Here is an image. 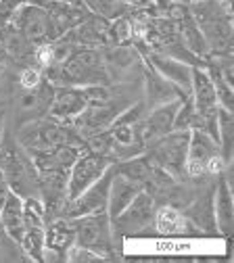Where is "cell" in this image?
<instances>
[{
	"instance_id": "1",
	"label": "cell",
	"mask_w": 234,
	"mask_h": 263,
	"mask_svg": "<svg viewBox=\"0 0 234 263\" xmlns=\"http://www.w3.org/2000/svg\"><path fill=\"white\" fill-rule=\"evenodd\" d=\"M48 69V82L52 86H107L109 84V69L105 63V54L96 48H78L71 57L63 63L52 65Z\"/></svg>"
},
{
	"instance_id": "2",
	"label": "cell",
	"mask_w": 234,
	"mask_h": 263,
	"mask_svg": "<svg viewBox=\"0 0 234 263\" xmlns=\"http://www.w3.org/2000/svg\"><path fill=\"white\" fill-rule=\"evenodd\" d=\"M0 176L21 199L38 196V170L29 153L11 138L0 140Z\"/></svg>"
},
{
	"instance_id": "3",
	"label": "cell",
	"mask_w": 234,
	"mask_h": 263,
	"mask_svg": "<svg viewBox=\"0 0 234 263\" xmlns=\"http://www.w3.org/2000/svg\"><path fill=\"white\" fill-rule=\"evenodd\" d=\"M78 132L69 127V123H61L52 117L48 119H33L21 125L19 129V144L29 153H42V151H50L59 144H74L80 146L78 142ZM82 148V146H80Z\"/></svg>"
},
{
	"instance_id": "4",
	"label": "cell",
	"mask_w": 234,
	"mask_h": 263,
	"mask_svg": "<svg viewBox=\"0 0 234 263\" xmlns=\"http://www.w3.org/2000/svg\"><path fill=\"white\" fill-rule=\"evenodd\" d=\"M188 138L190 129H172L157 140H153L145 155L155 163L157 167L165 170L176 180L186 176V151H188Z\"/></svg>"
},
{
	"instance_id": "5",
	"label": "cell",
	"mask_w": 234,
	"mask_h": 263,
	"mask_svg": "<svg viewBox=\"0 0 234 263\" xmlns=\"http://www.w3.org/2000/svg\"><path fill=\"white\" fill-rule=\"evenodd\" d=\"M76 230V245L92 251L100 259L113 257V230H111V217L107 211H96L82 217L71 219Z\"/></svg>"
},
{
	"instance_id": "6",
	"label": "cell",
	"mask_w": 234,
	"mask_h": 263,
	"mask_svg": "<svg viewBox=\"0 0 234 263\" xmlns=\"http://www.w3.org/2000/svg\"><path fill=\"white\" fill-rule=\"evenodd\" d=\"M155 199L147 192L140 190L119 215L111 219V230H113V238L115 236H134V234H142L149 228H153L155 221Z\"/></svg>"
},
{
	"instance_id": "7",
	"label": "cell",
	"mask_w": 234,
	"mask_h": 263,
	"mask_svg": "<svg viewBox=\"0 0 234 263\" xmlns=\"http://www.w3.org/2000/svg\"><path fill=\"white\" fill-rule=\"evenodd\" d=\"M113 165L115 161L111 157L98 155L92 151H82L80 157L74 161V165L67 170V201L80 196Z\"/></svg>"
},
{
	"instance_id": "8",
	"label": "cell",
	"mask_w": 234,
	"mask_h": 263,
	"mask_svg": "<svg viewBox=\"0 0 234 263\" xmlns=\"http://www.w3.org/2000/svg\"><path fill=\"white\" fill-rule=\"evenodd\" d=\"M13 23L21 36H25L31 44H42L55 40V27L48 9L36 7V5H21L13 13Z\"/></svg>"
},
{
	"instance_id": "9",
	"label": "cell",
	"mask_w": 234,
	"mask_h": 263,
	"mask_svg": "<svg viewBox=\"0 0 234 263\" xmlns=\"http://www.w3.org/2000/svg\"><path fill=\"white\" fill-rule=\"evenodd\" d=\"M111 176H113V167H109L92 186H88L80 196H76V199H71V201H67L63 205L61 217L74 219V217H82V215L96 213V211H107V196H109Z\"/></svg>"
},
{
	"instance_id": "10",
	"label": "cell",
	"mask_w": 234,
	"mask_h": 263,
	"mask_svg": "<svg viewBox=\"0 0 234 263\" xmlns=\"http://www.w3.org/2000/svg\"><path fill=\"white\" fill-rule=\"evenodd\" d=\"M38 196L44 205L46 219L61 217L63 205L67 203V172L65 170L38 172Z\"/></svg>"
},
{
	"instance_id": "11",
	"label": "cell",
	"mask_w": 234,
	"mask_h": 263,
	"mask_svg": "<svg viewBox=\"0 0 234 263\" xmlns=\"http://www.w3.org/2000/svg\"><path fill=\"white\" fill-rule=\"evenodd\" d=\"M90 103L88 86H55V96L48 107V113L52 119L61 123H71Z\"/></svg>"
},
{
	"instance_id": "12",
	"label": "cell",
	"mask_w": 234,
	"mask_h": 263,
	"mask_svg": "<svg viewBox=\"0 0 234 263\" xmlns=\"http://www.w3.org/2000/svg\"><path fill=\"white\" fill-rule=\"evenodd\" d=\"M220 155L218 142L207 134V132L192 127L188 138V151H186V176L201 178L207 174V163Z\"/></svg>"
},
{
	"instance_id": "13",
	"label": "cell",
	"mask_w": 234,
	"mask_h": 263,
	"mask_svg": "<svg viewBox=\"0 0 234 263\" xmlns=\"http://www.w3.org/2000/svg\"><path fill=\"white\" fill-rule=\"evenodd\" d=\"M125 107H121L115 98H98V101H90L86 105V109L71 121L78 129L86 132V134H96L100 129H107L111 125V121L123 111Z\"/></svg>"
},
{
	"instance_id": "14",
	"label": "cell",
	"mask_w": 234,
	"mask_h": 263,
	"mask_svg": "<svg viewBox=\"0 0 234 263\" xmlns=\"http://www.w3.org/2000/svg\"><path fill=\"white\" fill-rule=\"evenodd\" d=\"M145 61L151 65V67L163 76L165 80H170L176 88H180L184 94L190 92V84H192V67L194 65L186 63V61H180L176 57H170V54H163L159 50H149Z\"/></svg>"
},
{
	"instance_id": "15",
	"label": "cell",
	"mask_w": 234,
	"mask_h": 263,
	"mask_svg": "<svg viewBox=\"0 0 234 263\" xmlns=\"http://www.w3.org/2000/svg\"><path fill=\"white\" fill-rule=\"evenodd\" d=\"M76 242V230L71 219L52 217L44 223V261L65 259V253Z\"/></svg>"
},
{
	"instance_id": "16",
	"label": "cell",
	"mask_w": 234,
	"mask_h": 263,
	"mask_svg": "<svg viewBox=\"0 0 234 263\" xmlns=\"http://www.w3.org/2000/svg\"><path fill=\"white\" fill-rule=\"evenodd\" d=\"M155 232L161 236H196L203 234L201 230L184 215L182 209L165 203L155 209V221H153Z\"/></svg>"
},
{
	"instance_id": "17",
	"label": "cell",
	"mask_w": 234,
	"mask_h": 263,
	"mask_svg": "<svg viewBox=\"0 0 234 263\" xmlns=\"http://www.w3.org/2000/svg\"><path fill=\"white\" fill-rule=\"evenodd\" d=\"M190 101L192 107L196 111L199 117H203L207 113H213L220 105H218V92H215V84L209 76V71L201 65L192 67V84H190Z\"/></svg>"
},
{
	"instance_id": "18",
	"label": "cell",
	"mask_w": 234,
	"mask_h": 263,
	"mask_svg": "<svg viewBox=\"0 0 234 263\" xmlns=\"http://www.w3.org/2000/svg\"><path fill=\"white\" fill-rule=\"evenodd\" d=\"M107 19L92 15V17H82V21H78L71 29H67L61 38L69 40L76 46H98L107 42Z\"/></svg>"
},
{
	"instance_id": "19",
	"label": "cell",
	"mask_w": 234,
	"mask_h": 263,
	"mask_svg": "<svg viewBox=\"0 0 234 263\" xmlns=\"http://www.w3.org/2000/svg\"><path fill=\"white\" fill-rule=\"evenodd\" d=\"M145 88H147V107L149 109L172 103V101H182L184 96H188L180 88H176L170 80L159 76L147 61H145Z\"/></svg>"
},
{
	"instance_id": "20",
	"label": "cell",
	"mask_w": 234,
	"mask_h": 263,
	"mask_svg": "<svg viewBox=\"0 0 234 263\" xmlns=\"http://www.w3.org/2000/svg\"><path fill=\"white\" fill-rule=\"evenodd\" d=\"M140 184H136L134 180L125 178L123 174H119L113 165V176H111V184H109V196H107V215L113 219L115 215H119L140 192Z\"/></svg>"
},
{
	"instance_id": "21",
	"label": "cell",
	"mask_w": 234,
	"mask_h": 263,
	"mask_svg": "<svg viewBox=\"0 0 234 263\" xmlns=\"http://www.w3.org/2000/svg\"><path fill=\"white\" fill-rule=\"evenodd\" d=\"M213 215L218 234L230 236L234 230V201L228 180H220V184L213 188Z\"/></svg>"
},
{
	"instance_id": "22",
	"label": "cell",
	"mask_w": 234,
	"mask_h": 263,
	"mask_svg": "<svg viewBox=\"0 0 234 263\" xmlns=\"http://www.w3.org/2000/svg\"><path fill=\"white\" fill-rule=\"evenodd\" d=\"M84 148L74 146V144H59L50 151H42V153H33L29 155L33 165L38 172H46V170H69L74 165V161L80 157Z\"/></svg>"
},
{
	"instance_id": "23",
	"label": "cell",
	"mask_w": 234,
	"mask_h": 263,
	"mask_svg": "<svg viewBox=\"0 0 234 263\" xmlns=\"http://www.w3.org/2000/svg\"><path fill=\"white\" fill-rule=\"evenodd\" d=\"M184 215L201 230L203 234H218L215 215H213V190L192 196V201L184 207Z\"/></svg>"
},
{
	"instance_id": "24",
	"label": "cell",
	"mask_w": 234,
	"mask_h": 263,
	"mask_svg": "<svg viewBox=\"0 0 234 263\" xmlns=\"http://www.w3.org/2000/svg\"><path fill=\"white\" fill-rule=\"evenodd\" d=\"M0 223H3L5 234L19 245L23 232H25V223H23V199L13 190H9L7 201L0 209Z\"/></svg>"
},
{
	"instance_id": "25",
	"label": "cell",
	"mask_w": 234,
	"mask_h": 263,
	"mask_svg": "<svg viewBox=\"0 0 234 263\" xmlns=\"http://www.w3.org/2000/svg\"><path fill=\"white\" fill-rule=\"evenodd\" d=\"M19 247L33 261H44V226H25Z\"/></svg>"
},
{
	"instance_id": "26",
	"label": "cell",
	"mask_w": 234,
	"mask_h": 263,
	"mask_svg": "<svg viewBox=\"0 0 234 263\" xmlns=\"http://www.w3.org/2000/svg\"><path fill=\"white\" fill-rule=\"evenodd\" d=\"M218 146L226 163L232 161V111L218 107Z\"/></svg>"
},
{
	"instance_id": "27",
	"label": "cell",
	"mask_w": 234,
	"mask_h": 263,
	"mask_svg": "<svg viewBox=\"0 0 234 263\" xmlns=\"http://www.w3.org/2000/svg\"><path fill=\"white\" fill-rule=\"evenodd\" d=\"M82 3L88 7V11L92 15H98L107 21L123 15V11H125L123 0H82Z\"/></svg>"
},
{
	"instance_id": "28",
	"label": "cell",
	"mask_w": 234,
	"mask_h": 263,
	"mask_svg": "<svg viewBox=\"0 0 234 263\" xmlns=\"http://www.w3.org/2000/svg\"><path fill=\"white\" fill-rule=\"evenodd\" d=\"M136 61H138V52L132 50V48H128V46H123V44H117V46H115L113 50H109L107 57H105L107 69H109V65H113V67H117L119 71L130 69Z\"/></svg>"
},
{
	"instance_id": "29",
	"label": "cell",
	"mask_w": 234,
	"mask_h": 263,
	"mask_svg": "<svg viewBox=\"0 0 234 263\" xmlns=\"http://www.w3.org/2000/svg\"><path fill=\"white\" fill-rule=\"evenodd\" d=\"M111 21L113 23L107 25V40H111L115 44H125L128 40H132V19L119 15Z\"/></svg>"
},
{
	"instance_id": "30",
	"label": "cell",
	"mask_w": 234,
	"mask_h": 263,
	"mask_svg": "<svg viewBox=\"0 0 234 263\" xmlns=\"http://www.w3.org/2000/svg\"><path fill=\"white\" fill-rule=\"evenodd\" d=\"M42 82V69L40 67H25L19 76V86L23 90H33Z\"/></svg>"
},
{
	"instance_id": "31",
	"label": "cell",
	"mask_w": 234,
	"mask_h": 263,
	"mask_svg": "<svg viewBox=\"0 0 234 263\" xmlns=\"http://www.w3.org/2000/svg\"><path fill=\"white\" fill-rule=\"evenodd\" d=\"M65 259H67V261H74V263L100 261V257H98V255H94L92 251H88V249H84V247H80V245H76V242L69 247V251L65 253Z\"/></svg>"
},
{
	"instance_id": "32",
	"label": "cell",
	"mask_w": 234,
	"mask_h": 263,
	"mask_svg": "<svg viewBox=\"0 0 234 263\" xmlns=\"http://www.w3.org/2000/svg\"><path fill=\"white\" fill-rule=\"evenodd\" d=\"M9 184L5 182V178L0 176V209H3V205H5V201H7V194H9Z\"/></svg>"
},
{
	"instance_id": "33",
	"label": "cell",
	"mask_w": 234,
	"mask_h": 263,
	"mask_svg": "<svg viewBox=\"0 0 234 263\" xmlns=\"http://www.w3.org/2000/svg\"><path fill=\"white\" fill-rule=\"evenodd\" d=\"M48 3H80V0H48Z\"/></svg>"
},
{
	"instance_id": "34",
	"label": "cell",
	"mask_w": 234,
	"mask_h": 263,
	"mask_svg": "<svg viewBox=\"0 0 234 263\" xmlns=\"http://www.w3.org/2000/svg\"><path fill=\"white\" fill-rule=\"evenodd\" d=\"M3 236H7V234H5V230H3V223H0V238H3ZM7 238H9V236H7Z\"/></svg>"
},
{
	"instance_id": "35",
	"label": "cell",
	"mask_w": 234,
	"mask_h": 263,
	"mask_svg": "<svg viewBox=\"0 0 234 263\" xmlns=\"http://www.w3.org/2000/svg\"><path fill=\"white\" fill-rule=\"evenodd\" d=\"M224 3H230V0H224Z\"/></svg>"
}]
</instances>
